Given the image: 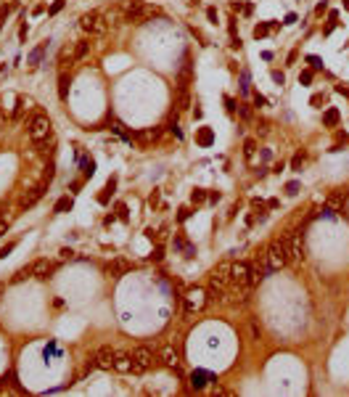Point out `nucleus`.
Here are the masks:
<instances>
[{
	"mask_svg": "<svg viewBox=\"0 0 349 397\" xmlns=\"http://www.w3.org/2000/svg\"><path fill=\"white\" fill-rule=\"evenodd\" d=\"M122 16H125V21H133V24H143L146 19L156 16V8L146 5L143 0H127L122 5Z\"/></svg>",
	"mask_w": 349,
	"mask_h": 397,
	"instance_id": "obj_1",
	"label": "nucleus"
},
{
	"mask_svg": "<svg viewBox=\"0 0 349 397\" xmlns=\"http://www.w3.org/2000/svg\"><path fill=\"white\" fill-rule=\"evenodd\" d=\"M27 135L32 138V143L45 141L48 135H53L50 119L45 117V114H32V117H29V122H27Z\"/></svg>",
	"mask_w": 349,
	"mask_h": 397,
	"instance_id": "obj_2",
	"label": "nucleus"
},
{
	"mask_svg": "<svg viewBox=\"0 0 349 397\" xmlns=\"http://www.w3.org/2000/svg\"><path fill=\"white\" fill-rule=\"evenodd\" d=\"M265 259L270 262V268H273V270L283 268V265H289L291 257H289V247H286V239H275L273 244H270Z\"/></svg>",
	"mask_w": 349,
	"mask_h": 397,
	"instance_id": "obj_3",
	"label": "nucleus"
},
{
	"mask_svg": "<svg viewBox=\"0 0 349 397\" xmlns=\"http://www.w3.org/2000/svg\"><path fill=\"white\" fill-rule=\"evenodd\" d=\"M80 27L88 32L90 37H100L108 29V21L103 19V13H98V11H90V13H85V16L80 19Z\"/></svg>",
	"mask_w": 349,
	"mask_h": 397,
	"instance_id": "obj_4",
	"label": "nucleus"
},
{
	"mask_svg": "<svg viewBox=\"0 0 349 397\" xmlns=\"http://www.w3.org/2000/svg\"><path fill=\"white\" fill-rule=\"evenodd\" d=\"M130 357H133V371H135V373H146V371L153 365V349L146 347V345L135 347Z\"/></svg>",
	"mask_w": 349,
	"mask_h": 397,
	"instance_id": "obj_5",
	"label": "nucleus"
},
{
	"mask_svg": "<svg viewBox=\"0 0 349 397\" xmlns=\"http://www.w3.org/2000/svg\"><path fill=\"white\" fill-rule=\"evenodd\" d=\"M45 188H48V180H43V183H37L35 188L24 191V194H21V198H19V209H29V207H32V204H37V201H40V198H43Z\"/></svg>",
	"mask_w": 349,
	"mask_h": 397,
	"instance_id": "obj_6",
	"label": "nucleus"
},
{
	"mask_svg": "<svg viewBox=\"0 0 349 397\" xmlns=\"http://www.w3.org/2000/svg\"><path fill=\"white\" fill-rule=\"evenodd\" d=\"M230 278L236 286H251V265L249 262H236L230 268Z\"/></svg>",
	"mask_w": 349,
	"mask_h": 397,
	"instance_id": "obj_7",
	"label": "nucleus"
},
{
	"mask_svg": "<svg viewBox=\"0 0 349 397\" xmlns=\"http://www.w3.org/2000/svg\"><path fill=\"white\" fill-rule=\"evenodd\" d=\"M230 268H233L230 262L217 265V268H214V273H212V286H217V289H225V292H228V286L233 284V278H230Z\"/></svg>",
	"mask_w": 349,
	"mask_h": 397,
	"instance_id": "obj_8",
	"label": "nucleus"
},
{
	"mask_svg": "<svg viewBox=\"0 0 349 397\" xmlns=\"http://www.w3.org/2000/svg\"><path fill=\"white\" fill-rule=\"evenodd\" d=\"M206 304V294L201 289H188L185 294V312H199Z\"/></svg>",
	"mask_w": 349,
	"mask_h": 397,
	"instance_id": "obj_9",
	"label": "nucleus"
},
{
	"mask_svg": "<svg viewBox=\"0 0 349 397\" xmlns=\"http://www.w3.org/2000/svg\"><path fill=\"white\" fill-rule=\"evenodd\" d=\"M114 355H116V349H111V347H98V352L93 355V360H96V368L111 371V368H114Z\"/></svg>",
	"mask_w": 349,
	"mask_h": 397,
	"instance_id": "obj_10",
	"label": "nucleus"
},
{
	"mask_svg": "<svg viewBox=\"0 0 349 397\" xmlns=\"http://www.w3.org/2000/svg\"><path fill=\"white\" fill-rule=\"evenodd\" d=\"M29 270H32V278H37V281H48L50 278V273H53V262L50 259H35L32 265H29Z\"/></svg>",
	"mask_w": 349,
	"mask_h": 397,
	"instance_id": "obj_11",
	"label": "nucleus"
},
{
	"mask_svg": "<svg viewBox=\"0 0 349 397\" xmlns=\"http://www.w3.org/2000/svg\"><path fill=\"white\" fill-rule=\"evenodd\" d=\"M286 247H289V257L291 259H301V257H304V244H301V239L297 233L286 236Z\"/></svg>",
	"mask_w": 349,
	"mask_h": 397,
	"instance_id": "obj_12",
	"label": "nucleus"
},
{
	"mask_svg": "<svg viewBox=\"0 0 349 397\" xmlns=\"http://www.w3.org/2000/svg\"><path fill=\"white\" fill-rule=\"evenodd\" d=\"M159 360L164 363L167 368H175V365L180 363V360H177V349H175V345H164V347H161V349H159Z\"/></svg>",
	"mask_w": 349,
	"mask_h": 397,
	"instance_id": "obj_13",
	"label": "nucleus"
},
{
	"mask_svg": "<svg viewBox=\"0 0 349 397\" xmlns=\"http://www.w3.org/2000/svg\"><path fill=\"white\" fill-rule=\"evenodd\" d=\"M114 371L130 373V371H133V357H130L127 352H116L114 355Z\"/></svg>",
	"mask_w": 349,
	"mask_h": 397,
	"instance_id": "obj_14",
	"label": "nucleus"
},
{
	"mask_svg": "<svg viewBox=\"0 0 349 397\" xmlns=\"http://www.w3.org/2000/svg\"><path fill=\"white\" fill-rule=\"evenodd\" d=\"M127 270H130V262H125V259H114V262L106 268V273H108V276H114V278L125 276Z\"/></svg>",
	"mask_w": 349,
	"mask_h": 397,
	"instance_id": "obj_15",
	"label": "nucleus"
},
{
	"mask_svg": "<svg viewBox=\"0 0 349 397\" xmlns=\"http://www.w3.org/2000/svg\"><path fill=\"white\" fill-rule=\"evenodd\" d=\"M212 141H214L212 127H199V133H196V143H199V146H212Z\"/></svg>",
	"mask_w": 349,
	"mask_h": 397,
	"instance_id": "obj_16",
	"label": "nucleus"
},
{
	"mask_svg": "<svg viewBox=\"0 0 349 397\" xmlns=\"http://www.w3.org/2000/svg\"><path fill=\"white\" fill-rule=\"evenodd\" d=\"M88 50H90V40H80L74 45V50H72V61H82L85 56H88Z\"/></svg>",
	"mask_w": 349,
	"mask_h": 397,
	"instance_id": "obj_17",
	"label": "nucleus"
},
{
	"mask_svg": "<svg viewBox=\"0 0 349 397\" xmlns=\"http://www.w3.org/2000/svg\"><path fill=\"white\" fill-rule=\"evenodd\" d=\"M191 106V96H188V88H177V109L185 111Z\"/></svg>",
	"mask_w": 349,
	"mask_h": 397,
	"instance_id": "obj_18",
	"label": "nucleus"
},
{
	"mask_svg": "<svg viewBox=\"0 0 349 397\" xmlns=\"http://www.w3.org/2000/svg\"><path fill=\"white\" fill-rule=\"evenodd\" d=\"M72 207H74V198L72 196H61L56 201V212H58V215H64V212H69Z\"/></svg>",
	"mask_w": 349,
	"mask_h": 397,
	"instance_id": "obj_19",
	"label": "nucleus"
},
{
	"mask_svg": "<svg viewBox=\"0 0 349 397\" xmlns=\"http://www.w3.org/2000/svg\"><path fill=\"white\" fill-rule=\"evenodd\" d=\"M206 373H201V371H196V373H193V376H191V387L193 389H204L206 387Z\"/></svg>",
	"mask_w": 349,
	"mask_h": 397,
	"instance_id": "obj_20",
	"label": "nucleus"
},
{
	"mask_svg": "<svg viewBox=\"0 0 349 397\" xmlns=\"http://www.w3.org/2000/svg\"><path fill=\"white\" fill-rule=\"evenodd\" d=\"M161 138V127H153V130H146V133H141V141L151 143V141H159Z\"/></svg>",
	"mask_w": 349,
	"mask_h": 397,
	"instance_id": "obj_21",
	"label": "nucleus"
},
{
	"mask_svg": "<svg viewBox=\"0 0 349 397\" xmlns=\"http://www.w3.org/2000/svg\"><path fill=\"white\" fill-rule=\"evenodd\" d=\"M323 122H325L328 127H336V125H339V111H336V109H328V111L323 114Z\"/></svg>",
	"mask_w": 349,
	"mask_h": 397,
	"instance_id": "obj_22",
	"label": "nucleus"
},
{
	"mask_svg": "<svg viewBox=\"0 0 349 397\" xmlns=\"http://www.w3.org/2000/svg\"><path fill=\"white\" fill-rule=\"evenodd\" d=\"M58 96H61V98H66V96H69V77H66L64 72L58 74Z\"/></svg>",
	"mask_w": 349,
	"mask_h": 397,
	"instance_id": "obj_23",
	"label": "nucleus"
},
{
	"mask_svg": "<svg viewBox=\"0 0 349 397\" xmlns=\"http://www.w3.org/2000/svg\"><path fill=\"white\" fill-rule=\"evenodd\" d=\"M191 198H193V204H201V201L206 198V191H204V188H196V191L191 194Z\"/></svg>",
	"mask_w": 349,
	"mask_h": 397,
	"instance_id": "obj_24",
	"label": "nucleus"
},
{
	"mask_svg": "<svg viewBox=\"0 0 349 397\" xmlns=\"http://www.w3.org/2000/svg\"><path fill=\"white\" fill-rule=\"evenodd\" d=\"M24 106H27V103H24V101H21V98H19V101H16V109H13V117H11L13 122H16V119L21 117V114H24Z\"/></svg>",
	"mask_w": 349,
	"mask_h": 397,
	"instance_id": "obj_25",
	"label": "nucleus"
},
{
	"mask_svg": "<svg viewBox=\"0 0 349 397\" xmlns=\"http://www.w3.org/2000/svg\"><path fill=\"white\" fill-rule=\"evenodd\" d=\"M254 149H257V146H254V141H246V143H244V154L249 156V159L254 156Z\"/></svg>",
	"mask_w": 349,
	"mask_h": 397,
	"instance_id": "obj_26",
	"label": "nucleus"
},
{
	"mask_svg": "<svg viewBox=\"0 0 349 397\" xmlns=\"http://www.w3.org/2000/svg\"><path fill=\"white\" fill-rule=\"evenodd\" d=\"M249 337H251V339H259V326L254 323V320L249 323Z\"/></svg>",
	"mask_w": 349,
	"mask_h": 397,
	"instance_id": "obj_27",
	"label": "nucleus"
},
{
	"mask_svg": "<svg viewBox=\"0 0 349 397\" xmlns=\"http://www.w3.org/2000/svg\"><path fill=\"white\" fill-rule=\"evenodd\" d=\"M301 162H304V156H301V154H297V156L291 159V167H294V170H301Z\"/></svg>",
	"mask_w": 349,
	"mask_h": 397,
	"instance_id": "obj_28",
	"label": "nucleus"
},
{
	"mask_svg": "<svg viewBox=\"0 0 349 397\" xmlns=\"http://www.w3.org/2000/svg\"><path fill=\"white\" fill-rule=\"evenodd\" d=\"M286 194H289V196L299 194V183H289V186H286Z\"/></svg>",
	"mask_w": 349,
	"mask_h": 397,
	"instance_id": "obj_29",
	"label": "nucleus"
},
{
	"mask_svg": "<svg viewBox=\"0 0 349 397\" xmlns=\"http://www.w3.org/2000/svg\"><path fill=\"white\" fill-rule=\"evenodd\" d=\"M299 82H304V85H309V82H312V72H301V74H299Z\"/></svg>",
	"mask_w": 349,
	"mask_h": 397,
	"instance_id": "obj_30",
	"label": "nucleus"
},
{
	"mask_svg": "<svg viewBox=\"0 0 349 397\" xmlns=\"http://www.w3.org/2000/svg\"><path fill=\"white\" fill-rule=\"evenodd\" d=\"M307 61H309V66H312V69H320V66H323V64H320V58H317V56H309Z\"/></svg>",
	"mask_w": 349,
	"mask_h": 397,
	"instance_id": "obj_31",
	"label": "nucleus"
},
{
	"mask_svg": "<svg viewBox=\"0 0 349 397\" xmlns=\"http://www.w3.org/2000/svg\"><path fill=\"white\" fill-rule=\"evenodd\" d=\"M61 8H64V0H56V3L50 5V13H58Z\"/></svg>",
	"mask_w": 349,
	"mask_h": 397,
	"instance_id": "obj_32",
	"label": "nucleus"
},
{
	"mask_svg": "<svg viewBox=\"0 0 349 397\" xmlns=\"http://www.w3.org/2000/svg\"><path fill=\"white\" fill-rule=\"evenodd\" d=\"M8 13H11V5H0V21L8 16Z\"/></svg>",
	"mask_w": 349,
	"mask_h": 397,
	"instance_id": "obj_33",
	"label": "nucleus"
},
{
	"mask_svg": "<svg viewBox=\"0 0 349 397\" xmlns=\"http://www.w3.org/2000/svg\"><path fill=\"white\" fill-rule=\"evenodd\" d=\"M267 29H270L267 24H259L257 29H254V35H257V37H262V35H265V32H267Z\"/></svg>",
	"mask_w": 349,
	"mask_h": 397,
	"instance_id": "obj_34",
	"label": "nucleus"
},
{
	"mask_svg": "<svg viewBox=\"0 0 349 397\" xmlns=\"http://www.w3.org/2000/svg\"><path fill=\"white\" fill-rule=\"evenodd\" d=\"M13 247H16V244H5V247H3V249H0V257H5V254H8V251H11Z\"/></svg>",
	"mask_w": 349,
	"mask_h": 397,
	"instance_id": "obj_35",
	"label": "nucleus"
},
{
	"mask_svg": "<svg viewBox=\"0 0 349 397\" xmlns=\"http://www.w3.org/2000/svg\"><path fill=\"white\" fill-rule=\"evenodd\" d=\"M116 212H119V217H122V220L127 217V207H125V204H119V207H116Z\"/></svg>",
	"mask_w": 349,
	"mask_h": 397,
	"instance_id": "obj_36",
	"label": "nucleus"
},
{
	"mask_svg": "<svg viewBox=\"0 0 349 397\" xmlns=\"http://www.w3.org/2000/svg\"><path fill=\"white\" fill-rule=\"evenodd\" d=\"M5 231H8V220H0V236H3Z\"/></svg>",
	"mask_w": 349,
	"mask_h": 397,
	"instance_id": "obj_37",
	"label": "nucleus"
},
{
	"mask_svg": "<svg viewBox=\"0 0 349 397\" xmlns=\"http://www.w3.org/2000/svg\"><path fill=\"white\" fill-rule=\"evenodd\" d=\"M273 80L278 82V85H283V74L281 72H273Z\"/></svg>",
	"mask_w": 349,
	"mask_h": 397,
	"instance_id": "obj_38",
	"label": "nucleus"
},
{
	"mask_svg": "<svg viewBox=\"0 0 349 397\" xmlns=\"http://www.w3.org/2000/svg\"><path fill=\"white\" fill-rule=\"evenodd\" d=\"M5 122H8V119H5V114H3V109H0V130H5Z\"/></svg>",
	"mask_w": 349,
	"mask_h": 397,
	"instance_id": "obj_39",
	"label": "nucleus"
},
{
	"mask_svg": "<svg viewBox=\"0 0 349 397\" xmlns=\"http://www.w3.org/2000/svg\"><path fill=\"white\" fill-rule=\"evenodd\" d=\"M206 16L212 19V21H217V11H214V8H209V11H206Z\"/></svg>",
	"mask_w": 349,
	"mask_h": 397,
	"instance_id": "obj_40",
	"label": "nucleus"
},
{
	"mask_svg": "<svg viewBox=\"0 0 349 397\" xmlns=\"http://www.w3.org/2000/svg\"><path fill=\"white\" fill-rule=\"evenodd\" d=\"M0 24H3V21H0Z\"/></svg>",
	"mask_w": 349,
	"mask_h": 397,
	"instance_id": "obj_41",
	"label": "nucleus"
}]
</instances>
